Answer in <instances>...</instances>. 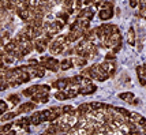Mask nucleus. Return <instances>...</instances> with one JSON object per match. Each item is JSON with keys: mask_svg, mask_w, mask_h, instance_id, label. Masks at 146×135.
<instances>
[{"mask_svg": "<svg viewBox=\"0 0 146 135\" xmlns=\"http://www.w3.org/2000/svg\"><path fill=\"white\" fill-rule=\"evenodd\" d=\"M113 17V7H112V3H104L102 4V8L98 13V18L101 21H108Z\"/></svg>", "mask_w": 146, "mask_h": 135, "instance_id": "5", "label": "nucleus"}, {"mask_svg": "<svg viewBox=\"0 0 146 135\" xmlns=\"http://www.w3.org/2000/svg\"><path fill=\"white\" fill-rule=\"evenodd\" d=\"M137 74H138V79H139L141 85L145 86L146 85V70L143 68V66H142V67H141V66L137 67Z\"/></svg>", "mask_w": 146, "mask_h": 135, "instance_id": "14", "label": "nucleus"}, {"mask_svg": "<svg viewBox=\"0 0 146 135\" xmlns=\"http://www.w3.org/2000/svg\"><path fill=\"white\" fill-rule=\"evenodd\" d=\"M85 4L83 0H75V8L76 10H82V6Z\"/></svg>", "mask_w": 146, "mask_h": 135, "instance_id": "27", "label": "nucleus"}, {"mask_svg": "<svg viewBox=\"0 0 146 135\" xmlns=\"http://www.w3.org/2000/svg\"><path fill=\"white\" fill-rule=\"evenodd\" d=\"M72 62H74V64H75L76 67H83V66H86V63H88V59L85 58V56L76 55V56H74Z\"/></svg>", "mask_w": 146, "mask_h": 135, "instance_id": "15", "label": "nucleus"}, {"mask_svg": "<svg viewBox=\"0 0 146 135\" xmlns=\"http://www.w3.org/2000/svg\"><path fill=\"white\" fill-rule=\"evenodd\" d=\"M63 26H64V22H62V21H49V22H44L42 29H44L45 37L53 38L57 33L63 29Z\"/></svg>", "mask_w": 146, "mask_h": 135, "instance_id": "1", "label": "nucleus"}, {"mask_svg": "<svg viewBox=\"0 0 146 135\" xmlns=\"http://www.w3.org/2000/svg\"><path fill=\"white\" fill-rule=\"evenodd\" d=\"M90 71H92L93 78L97 79V81H100V82H104V81H107L109 78V74L102 68L101 64H93L90 67Z\"/></svg>", "mask_w": 146, "mask_h": 135, "instance_id": "2", "label": "nucleus"}, {"mask_svg": "<svg viewBox=\"0 0 146 135\" xmlns=\"http://www.w3.org/2000/svg\"><path fill=\"white\" fill-rule=\"evenodd\" d=\"M119 98L127 101V103H133L134 100H135V94L131 93V91H126V93H120V94H119Z\"/></svg>", "mask_w": 146, "mask_h": 135, "instance_id": "17", "label": "nucleus"}, {"mask_svg": "<svg viewBox=\"0 0 146 135\" xmlns=\"http://www.w3.org/2000/svg\"><path fill=\"white\" fill-rule=\"evenodd\" d=\"M92 17H93V11L89 10V8H83V10H81V13H79V15H78V19L90 21L92 19Z\"/></svg>", "mask_w": 146, "mask_h": 135, "instance_id": "10", "label": "nucleus"}, {"mask_svg": "<svg viewBox=\"0 0 146 135\" xmlns=\"http://www.w3.org/2000/svg\"><path fill=\"white\" fill-rule=\"evenodd\" d=\"M8 101L13 104V105H19L21 98H19L18 94H10V96H8Z\"/></svg>", "mask_w": 146, "mask_h": 135, "instance_id": "21", "label": "nucleus"}, {"mask_svg": "<svg viewBox=\"0 0 146 135\" xmlns=\"http://www.w3.org/2000/svg\"><path fill=\"white\" fill-rule=\"evenodd\" d=\"M48 91H49V86H46V85H34L32 87L23 90V96L32 97L34 94H38V93H48Z\"/></svg>", "mask_w": 146, "mask_h": 135, "instance_id": "3", "label": "nucleus"}, {"mask_svg": "<svg viewBox=\"0 0 146 135\" xmlns=\"http://www.w3.org/2000/svg\"><path fill=\"white\" fill-rule=\"evenodd\" d=\"M70 78H64V79H57L56 82H53V87L57 90H66L70 86Z\"/></svg>", "mask_w": 146, "mask_h": 135, "instance_id": "8", "label": "nucleus"}, {"mask_svg": "<svg viewBox=\"0 0 146 135\" xmlns=\"http://www.w3.org/2000/svg\"><path fill=\"white\" fill-rule=\"evenodd\" d=\"M138 4H139V0H130V6L134 7V8L138 6Z\"/></svg>", "mask_w": 146, "mask_h": 135, "instance_id": "29", "label": "nucleus"}, {"mask_svg": "<svg viewBox=\"0 0 146 135\" xmlns=\"http://www.w3.org/2000/svg\"><path fill=\"white\" fill-rule=\"evenodd\" d=\"M115 56H116V53L112 51V52H109V53H107L105 59H107V60H115Z\"/></svg>", "mask_w": 146, "mask_h": 135, "instance_id": "28", "label": "nucleus"}, {"mask_svg": "<svg viewBox=\"0 0 146 135\" xmlns=\"http://www.w3.org/2000/svg\"><path fill=\"white\" fill-rule=\"evenodd\" d=\"M13 123H8V124H4V126H1V128H0V132L1 134H8L10 131H11V128H13Z\"/></svg>", "mask_w": 146, "mask_h": 135, "instance_id": "23", "label": "nucleus"}, {"mask_svg": "<svg viewBox=\"0 0 146 135\" xmlns=\"http://www.w3.org/2000/svg\"><path fill=\"white\" fill-rule=\"evenodd\" d=\"M68 15H70V14L67 13V11H66V13H57L56 14L57 18L62 21V22H64V23H67V22H68Z\"/></svg>", "mask_w": 146, "mask_h": 135, "instance_id": "22", "label": "nucleus"}, {"mask_svg": "<svg viewBox=\"0 0 146 135\" xmlns=\"http://www.w3.org/2000/svg\"><path fill=\"white\" fill-rule=\"evenodd\" d=\"M139 15H141V18H143V19H146V6H141Z\"/></svg>", "mask_w": 146, "mask_h": 135, "instance_id": "26", "label": "nucleus"}, {"mask_svg": "<svg viewBox=\"0 0 146 135\" xmlns=\"http://www.w3.org/2000/svg\"><path fill=\"white\" fill-rule=\"evenodd\" d=\"M30 122H32L33 126H38L42 123V116H41V112H36L30 116Z\"/></svg>", "mask_w": 146, "mask_h": 135, "instance_id": "16", "label": "nucleus"}, {"mask_svg": "<svg viewBox=\"0 0 146 135\" xmlns=\"http://www.w3.org/2000/svg\"><path fill=\"white\" fill-rule=\"evenodd\" d=\"M32 124V122H30V117H22V119H19L18 122L15 123V126H18L19 128H25L26 131H29V126Z\"/></svg>", "mask_w": 146, "mask_h": 135, "instance_id": "13", "label": "nucleus"}, {"mask_svg": "<svg viewBox=\"0 0 146 135\" xmlns=\"http://www.w3.org/2000/svg\"><path fill=\"white\" fill-rule=\"evenodd\" d=\"M48 45H49V38H48V37L34 40V49L37 52H40V53L45 52V49L48 48Z\"/></svg>", "mask_w": 146, "mask_h": 135, "instance_id": "6", "label": "nucleus"}, {"mask_svg": "<svg viewBox=\"0 0 146 135\" xmlns=\"http://www.w3.org/2000/svg\"><path fill=\"white\" fill-rule=\"evenodd\" d=\"M101 67L107 71V72H108L109 77L115 75V71H116V64L113 63V60H107V62H102Z\"/></svg>", "mask_w": 146, "mask_h": 135, "instance_id": "7", "label": "nucleus"}, {"mask_svg": "<svg viewBox=\"0 0 146 135\" xmlns=\"http://www.w3.org/2000/svg\"><path fill=\"white\" fill-rule=\"evenodd\" d=\"M127 42L130 45H134L135 44V32H134L133 27H130L127 32Z\"/></svg>", "mask_w": 146, "mask_h": 135, "instance_id": "20", "label": "nucleus"}, {"mask_svg": "<svg viewBox=\"0 0 146 135\" xmlns=\"http://www.w3.org/2000/svg\"><path fill=\"white\" fill-rule=\"evenodd\" d=\"M14 116H15V113L14 112H10V113H3V116L0 117V120H1V123L7 122V120H11V119H14Z\"/></svg>", "mask_w": 146, "mask_h": 135, "instance_id": "24", "label": "nucleus"}, {"mask_svg": "<svg viewBox=\"0 0 146 135\" xmlns=\"http://www.w3.org/2000/svg\"><path fill=\"white\" fill-rule=\"evenodd\" d=\"M131 104H133V105H138V104H139V100H137V98H135V100H134Z\"/></svg>", "mask_w": 146, "mask_h": 135, "instance_id": "31", "label": "nucleus"}, {"mask_svg": "<svg viewBox=\"0 0 146 135\" xmlns=\"http://www.w3.org/2000/svg\"><path fill=\"white\" fill-rule=\"evenodd\" d=\"M55 97H56L57 100H60V101H63V100H68V98H71L70 93L67 91V90H59L56 94H55Z\"/></svg>", "mask_w": 146, "mask_h": 135, "instance_id": "18", "label": "nucleus"}, {"mask_svg": "<svg viewBox=\"0 0 146 135\" xmlns=\"http://www.w3.org/2000/svg\"><path fill=\"white\" fill-rule=\"evenodd\" d=\"M6 111H7V104L4 100H1V101H0V112H1V115H3Z\"/></svg>", "mask_w": 146, "mask_h": 135, "instance_id": "25", "label": "nucleus"}, {"mask_svg": "<svg viewBox=\"0 0 146 135\" xmlns=\"http://www.w3.org/2000/svg\"><path fill=\"white\" fill-rule=\"evenodd\" d=\"M72 66H74V62L71 59H64V60L60 62V68L62 70H70Z\"/></svg>", "mask_w": 146, "mask_h": 135, "instance_id": "19", "label": "nucleus"}, {"mask_svg": "<svg viewBox=\"0 0 146 135\" xmlns=\"http://www.w3.org/2000/svg\"><path fill=\"white\" fill-rule=\"evenodd\" d=\"M32 100L34 103H48L49 97H48V93H38L32 96Z\"/></svg>", "mask_w": 146, "mask_h": 135, "instance_id": "12", "label": "nucleus"}, {"mask_svg": "<svg viewBox=\"0 0 146 135\" xmlns=\"http://www.w3.org/2000/svg\"><path fill=\"white\" fill-rule=\"evenodd\" d=\"M143 68H145V70H146V63H145V64H143Z\"/></svg>", "mask_w": 146, "mask_h": 135, "instance_id": "33", "label": "nucleus"}, {"mask_svg": "<svg viewBox=\"0 0 146 135\" xmlns=\"http://www.w3.org/2000/svg\"><path fill=\"white\" fill-rule=\"evenodd\" d=\"M40 63L44 66L46 70L53 71V72L59 71V68H60V62L56 60V59H53V58H42L40 60Z\"/></svg>", "mask_w": 146, "mask_h": 135, "instance_id": "4", "label": "nucleus"}, {"mask_svg": "<svg viewBox=\"0 0 146 135\" xmlns=\"http://www.w3.org/2000/svg\"><path fill=\"white\" fill-rule=\"evenodd\" d=\"M83 38L88 40V41L94 42L96 40H98V37H97V30H96V29H89V30H86V32H85V36H83Z\"/></svg>", "mask_w": 146, "mask_h": 135, "instance_id": "11", "label": "nucleus"}, {"mask_svg": "<svg viewBox=\"0 0 146 135\" xmlns=\"http://www.w3.org/2000/svg\"><path fill=\"white\" fill-rule=\"evenodd\" d=\"M36 108V103L34 101H30V103H25L22 105H19L18 108V113H26V112H32L33 109Z\"/></svg>", "mask_w": 146, "mask_h": 135, "instance_id": "9", "label": "nucleus"}, {"mask_svg": "<svg viewBox=\"0 0 146 135\" xmlns=\"http://www.w3.org/2000/svg\"><path fill=\"white\" fill-rule=\"evenodd\" d=\"M64 0H53V3H55V4H59V3H63Z\"/></svg>", "mask_w": 146, "mask_h": 135, "instance_id": "32", "label": "nucleus"}, {"mask_svg": "<svg viewBox=\"0 0 146 135\" xmlns=\"http://www.w3.org/2000/svg\"><path fill=\"white\" fill-rule=\"evenodd\" d=\"M29 64L30 66H37V64H40V62L36 60V59H30V60H29Z\"/></svg>", "mask_w": 146, "mask_h": 135, "instance_id": "30", "label": "nucleus"}]
</instances>
